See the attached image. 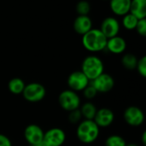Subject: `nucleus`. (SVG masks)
I'll return each instance as SVG.
<instances>
[{
  "mask_svg": "<svg viewBox=\"0 0 146 146\" xmlns=\"http://www.w3.org/2000/svg\"><path fill=\"white\" fill-rule=\"evenodd\" d=\"M108 38L98 28H92L86 33L82 35V45L90 52H99L106 49Z\"/></svg>",
  "mask_w": 146,
  "mask_h": 146,
  "instance_id": "f257e3e1",
  "label": "nucleus"
},
{
  "mask_svg": "<svg viewBox=\"0 0 146 146\" xmlns=\"http://www.w3.org/2000/svg\"><path fill=\"white\" fill-rule=\"evenodd\" d=\"M99 129L100 128L93 120H83L79 123L76 135L80 142L84 144H92L98 139Z\"/></svg>",
  "mask_w": 146,
  "mask_h": 146,
  "instance_id": "f03ea898",
  "label": "nucleus"
},
{
  "mask_svg": "<svg viewBox=\"0 0 146 146\" xmlns=\"http://www.w3.org/2000/svg\"><path fill=\"white\" fill-rule=\"evenodd\" d=\"M81 71L88 78L90 81L96 79L104 71L103 61L95 55L87 56L82 62Z\"/></svg>",
  "mask_w": 146,
  "mask_h": 146,
  "instance_id": "7ed1b4c3",
  "label": "nucleus"
},
{
  "mask_svg": "<svg viewBox=\"0 0 146 146\" xmlns=\"http://www.w3.org/2000/svg\"><path fill=\"white\" fill-rule=\"evenodd\" d=\"M58 103L62 110L70 112L80 107V98L76 92L68 89L59 94Z\"/></svg>",
  "mask_w": 146,
  "mask_h": 146,
  "instance_id": "20e7f679",
  "label": "nucleus"
},
{
  "mask_svg": "<svg viewBox=\"0 0 146 146\" xmlns=\"http://www.w3.org/2000/svg\"><path fill=\"white\" fill-rule=\"evenodd\" d=\"M25 100L30 103H38L42 101L46 95L45 87L38 82H32L25 86L21 93Z\"/></svg>",
  "mask_w": 146,
  "mask_h": 146,
  "instance_id": "39448f33",
  "label": "nucleus"
},
{
  "mask_svg": "<svg viewBox=\"0 0 146 146\" xmlns=\"http://www.w3.org/2000/svg\"><path fill=\"white\" fill-rule=\"evenodd\" d=\"M90 80L81 70L74 71L68 77V86L74 92H82L89 84Z\"/></svg>",
  "mask_w": 146,
  "mask_h": 146,
  "instance_id": "423d86ee",
  "label": "nucleus"
},
{
  "mask_svg": "<svg viewBox=\"0 0 146 146\" xmlns=\"http://www.w3.org/2000/svg\"><path fill=\"white\" fill-rule=\"evenodd\" d=\"M66 140L65 132L59 127H53L44 133L43 143L47 146H62Z\"/></svg>",
  "mask_w": 146,
  "mask_h": 146,
  "instance_id": "0eeeda50",
  "label": "nucleus"
},
{
  "mask_svg": "<svg viewBox=\"0 0 146 146\" xmlns=\"http://www.w3.org/2000/svg\"><path fill=\"white\" fill-rule=\"evenodd\" d=\"M123 118L129 126L139 127L145 121V114L139 107L129 106L125 110Z\"/></svg>",
  "mask_w": 146,
  "mask_h": 146,
  "instance_id": "6e6552de",
  "label": "nucleus"
},
{
  "mask_svg": "<svg viewBox=\"0 0 146 146\" xmlns=\"http://www.w3.org/2000/svg\"><path fill=\"white\" fill-rule=\"evenodd\" d=\"M91 84L97 90L98 93H107L114 88L115 80L110 74L104 72L96 79L92 80Z\"/></svg>",
  "mask_w": 146,
  "mask_h": 146,
  "instance_id": "1a4fd4ad",
  "label": "nucleus"
},
{
  "mask_svg": "<svg viewBox=\"0 0 146 146\" xmlns=\"http://www.w3.org/2000/svg\"><path fill=\"white\" fill-rule=\"evenodd\" d=\"M44 131L36 124L28 125L24 130V137L30 145H38L43 142Z\"/></svg>",
  "mask_w": 146,
  "mask_h": 146,
  "instance_id": "9d476101",
  "label": "nucleus"
},
{
  "mask_svg": "<svg viewBox=\"0 0 146 146\" xmlns=\"http://www.w3.org/2000/svg\"><path fill=\"white\" fill-rule=\"evenodd\" d=\"M121 29V24L119 21L112 16L106 17L103 20L101 23L100 31L107 38L117 36Z\"/></svg>",
  "mask_w": 146,
  "mask_h": 146,
  "instance_id": "9b49d317",
  "label": "nucleus"
},
{
  "mask_svg": "<svg viewBox=\"0 0 146 146\" xmlns=\"http://www.w3.org/2000/svg\"><path fill=\"white\" fill-rule=\"evenodd\" d=\"M115 120L114 112L108 108H102L97 110L94 116V122L98 126V127H110Z\"/></svg>",
  "mask_w": 146,
  "mask_h": 146,
  "instance_id": "f8f14e48",
  "label": "nucleus"
},
{
  "mask_svg": "<svg viewBox=\"0 0 146 146\" xmlns=\"http://www.w3.org/2000/svg\"><path fill=\"white\" fill-rule=\"evenodd\" d=\"M106 49L113 54H121L127 49V42L124 38L117 35L108 38Z\"/></svg>",
  "mask_w": 146,
  "mask_h": 146,
  "instance_id": "ddd939ff",
  "label": "nucleus"
},
{
  "mask_svg": "<svg viewBox=\"0 0 146 146\" xmlns=\"http://www.w3.org/2000/svg\"><path fill=\"white\" fill-rule=\"evenodd\" d=\"M92 28V21L89 15H78L74 21V30L80 35H84Z\"/></svg>",
  "mask_w": 146,
  "mask_h": 146,
  "instance_id": "4468645a",
  "label": "nucleus"
},
{
  "mask_svg": "<svg viewBox=\"0 0 146 146\" xmlns=\"http://www.w3.org/2000/svg\"><path fill=\"white\" fill-rule=\"evenodd\" d=\"M132 0H110L111 11L118 16H123L129 13Z\"/></svg>",
  "mask_w": 146,
  "mask_h": 146,
  "instance_id": "2eb2a0df",
  "label": "nucleus"
},
{
  "mask_svg": "<svg viewBox=\"0 0 146 146\" xmlns=\"http://www.w3.org/2000/svg\"><path fill=\"white\" fill-rule=\"evenodd\" d=\"M137 19H145L146 17V0H132L130 11Z\"/></svg>",
  "mask_w": 146,
  "mask_h": 146,
  "instance_id": "dca6fc26",
  "label": "nucleus"
},
{
  "mask_svg": "<svg viewBox=\"0 0 146 146\" xmlns=\"http://www.w3.org/2000/svg\"><path fill=\"white\" fill-rule=\"evenodd\" d=\"M25 82L23 81V80H21V78H13L11 79L9 83H8V89L9 91L15 95H19L21 94L24 88H25Z\"/></svg>",
  "mask_w": 146,
  "mask_h": 146,
  "instance_id": "f3484780",
  "label": "nucleus"
},
{
  "mask_svg": "<svg viewBox=\"0 0 146 146\" xmlns=\"http://www.w3.org/2000/svg\"><path fill=\"white\" fill-rule=\"evenodd\" d=\"M81 113V115L85 120H93L97 112V108L92 102H86L79 108Z\"/></svg>",
  "mask_w": 146,
  "mask_h": 146,
  "instance_id": "a211bd4d",
  "label": "nucleus"
},
{
  "mask_svg": "<svg viewBox=\"0 0 146 146\" xmlns=\"http://www.w3.org/2000/svg\"><path fill=\"white\" fill-rule=\"evenodd\" d=\"M138 60L139 59L137 58V56L135 55H133L132 53H127L122 56L121 63L125 68H127L128 70H133V69H136Z\"/></svg>",
  "mask_w": 146,
  "mask_h": 146,
  "instance_id": "6ab92c4d",
  "label": "nucleus"
},
{
  "mask_svg": "<svg viewBox=\"0 0 146 146\" xmlns=\"http://www.w3.org/2000/svg\"><path fill=\"white\" fill-rule=\"evenodd\" d=\"M139 19H137L134 15H133L131 13H128L122 16L121 24L127 30H135V27L137 26Z\"/></svg>",
  "mask_w": 146,
  "mask_h": 146,
  "instance_id": "aec40b11",
  "label": "nucleus"
},
{
  "mask_svg": "<svg viewBox=\"0 0 146 146\" xmlns=\"http://www.w3.org/2000/svg\"><path fill=\"white\" fill-rule=\"evenodd\" d=\"M75 10L78 15H88L91 12V4L86 0H80L77 3Z\"/></svg>",
  "mask_w": 146,
  "mask_h": 146,
  "instance_id": "412c9836",
  "label": "nucleus"
},
{
  "mask_svg": "<svg viewBox=\"0 0 146 146\" xmlns=\"http://www.w3.org/2000/svg\"><path fill=\"white\" fill-rule=\"evenodd\" d=\"M125 139L120 135H110L105 141V146H126Z\"/></svg>",
  "mask_w": 146,
  "mask_h": 146,
  "instance_id": "4be33fe9",
  "label": "nucleus"
},
{
  "mask_svg": "<svg viewBox=\"0 0 146 146\" xmlns=\"http://www.w3.org/2000/svg\"><path fill=\"white\" fill-rule=\"evenodd\" d=\"M82 115H81V113H80V109H77V110H72L69 112L68 114V121L69 122L73 123V124H77V123H80L81 121V119H82Z\"/></svg>",
  "mask_w": 146,
  "mask_h": 146,
  "instance_id": "5701e85b",
  "label": "nucleus"
},
{
  "mask_svg": "<svg viewBox=\"0 0 146 146\" xmlns=\"http://www.w3.org/2000/svg\"><path fill=\"white\" fill-rule=\"evenodd\" d=\"M82 92H83L84 97H85L86 99H88V100L93 99V98L97 96V94H98L97 90L94 88V86H93L92 84H89Z\"/></svg>",
  "mask_w": 146,
  "mask_h": 146,
  "instance_id": "b1692460",
  "label": "nucleus"
},
{
  "mask_svg": "<svg viewBox=\"0 0 146 146\" xmlns=\"http://www.w3.org/2000/svg\"><path fill=\"white\" fill-rule=\"evenodd\" d=\"M136 69L138 70L139 74L143 77H146V56H142L139 60H138Z\"/></svg>",
  "mask_w": 146,
  "mask_h": 146,
  "instance_id": "393cba45",
  "label": "nucleus"
},
{
  "mask_svg": "<svg viewBox=\"0 0 146 146\" xmlns=\"http://www.w3.org/2000/svg\"><path fill=\"white\" fill-rule=\"evenodd\" d=\"M135 30L137 33L143 37L146 36V19H140L138 21L137 26L135 27Z\"/></svg>",
  "mask_w": 146,
  "mask_h": 146,
  "instance_id": "a878e982",
  "label": "nucleus"
},
{
  "mask_svg": "<svg viewBox=\"0 0 146 146\" xmlns=\"http://www.w3.org/2000/svg\"><path fill=\"white\" fill-rule=\"evenodd\" d=\"M0 146H12L10 139L7 136L1 133H0Z\"/></svg>",
  "mask_w": 146,
  "mask_h": 146,
  "instance_id": "bb28decb",
  "label": "nucleus"
},
{
  "mask_svg": "<svg viewBox=\"0 0 146 146\" xmlns=\"http://www.w3.org/2000/svg\"><path fill=\"white\" fill-rule=\"evenodd\" d=\"M142 142H143V145H146V132L143 133V136H142Z\"/></svg>",
  "mask_w": 146,
  "mask_h": 146,
  "instance_id": "cd10ccee",
  "label": "nucleus"
},
{
  "mask_svg": "<svg viewBox=\"0 0 146 146\" xmlns=\"http://www.w3.org/2000/svg\"><path fill=\"white\" fill-rule=\"evenodd\" d=\"M126 146H139L138 145H136V144H127V145Z\"/></svg>",
  "mask_w": 146,
  "mask_h": 146,
  "instance_id": "c85d7f7f",
  "label": "nucleus"
},
{
  "mask_svg": "<svg viewBox=\"0 0 146 146\" xmlns=\"http://www.w3.org/2000/svg\"><path fill=\"white\" fill-rule=\"evenodd\" d=\"M39 146H47V145H44V143L42 142V143H41V144L39 145Z\"/></svg>",
  "mask_w": 146,
  "mask_h": 146,
  "instance_id": "c756f323",
  "label": "nucleus"
},
{
  "mask_svg": "<svg viewBox=\"0 0 146 146\" xmlns=\"http://www.w3.org/2000/svg\"><path fill=\"white\" fill-rule=\"evenodd\" d=\"M30 146H39V145H30Z\"/></svg>",
  "mask_w": 146,
  "mask_h": 146,
  "instance_id": "7c9ffc66",
  "label": "nucleus"
}]
</instances>
